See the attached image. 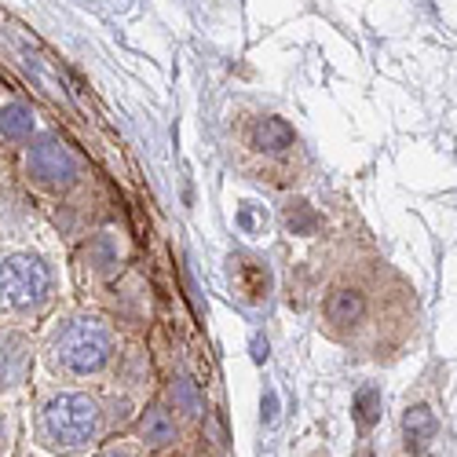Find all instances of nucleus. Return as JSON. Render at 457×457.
Here are the masks:
<instances>
[{"label": "nucleus", "mask_w": 457, "mask_h": 457, "mask_svg": "<svg viewBox=\"0 0 457 457\" xmlns=\"http://www.w3.org/2000/svg\"><path fill=\"white\" fill-rule=\"evenodd\" d=\"M55 289V275L45 256L37 253H12L0 260V315L8 319H33L48 308Z\"/></svg>", "instance_id": "7ed1b4c3"}, {"label": "nucleus", "mask_w": 457, "mask_h": 457, "mask_svg": "<svg viewBox=\"0 0 457 457\" xmlns=\"http://www.w3.org/2000/svg\"><path fill=\"white\" fill-rule=\"evenodd\" d=\"M355 406H359V421H362V428H370L377 417H380V399H377V392L373 388H366V392H359V399H355Z\"/></svg>", "instance_id": "f8f14e48"}, {"label": "nucleus", "mask_w": 457, "mask_h": 457, "mask_svg": "<svg viewBox=\"0 0 457 457\" xmlns=\"http://www.w3.org/2000/svg\"><path fill=\"white\" fill-rule=\"evenodd\" d=\"M439 432V421L428 406H410L406 417H403V436H406V446L410 453H421Z\"/></svg>", "instance_id": "9d476101"}, {"label": "nucleus", "mask_w": 457, "mask_h": 457, "mask_svg": "<svg viewBox=\"0 0 457 457\" xmlns=\"http://www.w3.org/2000/svg\"><path fill=\"white\" fill-rule=\"evenodd\" d=\"M26 176L45 190H66L78 183V158L55 136H41L26 146Z\"/></svg>", "instance_id": "20e7f679"}, {"label": "nucleus", "mask_w": 457, "mask_h": 457, "mask_svg": "<svg viewBox=\"0 0 457 457\" xmlns=\"http://www.w3.org/2000/svg\"><path fill=\"white\" fill-rule=\"evenodd\" d=\"M113 355H118V340L113 329L96 319V315H73L62 326H55V333L45 345V362L52 373L70 377V380H85V377H99L103 370H110Z\"/></svg>", "instance_id": "f03ea898"}, {"label": "nucleus", "mask_w": 457, "mask_h": 457, "mask_svg": "<svg viewBox=\"0 0 457 457\" xmlns=\"http://www.w3.org/2000/svg\"><path fill=\"white\" fill-rule=\"evenodd\" d=\"M26 340L19 333H0V388H19L26 377Z\"/></svg>", "instance_id": "1a4fd4ad"}, {"label": "nucleus", "mask_w": 457, "mask_h": 457, "mask_svg": "<svg viewBox=\"0 0 457 457\" xmlns=\"http://www.w3.org/2000/svg\"><path fill=\"white\" fill-rule=\"evenodd\" d=\"M29 132H33V113L26 103L0 106V136L12 143H22V139H29Z\"/></svg>", "instance_id": "9b49d317"}, {"label": "nucleus", "mask_w": 457, "mask_h": 457, "mask_svg": "<svg viewBox=\"0 0 457 457\" xmlns=\"http://www.w3.org/2000/svg\"><path fill=\"white\" fill-rule=\"evenodd\" d=\"M242 143H245L249 154H256L268 165H275V162H286L296 150V132L282 118H275V113H260V118L245 121Z\"/></svg>", "instance_id": "423d86ee"}, {"label": "nucleus", "mask_w": 457, "mask_h": 457, "mask_svg": "<svg viewBox=\"0 0 457 457\" xmlns=\"http://www.w3.org/2000/svg\"><path fill=\"white\" fill-rule=\"evenodd\" d=\"M366 315H370V289L359 282H340L322 300L326 329L340 340H352L366 326Z\"/></svg>", "instance_id": "39448f33"}, {"label": "nucleus", "mask_w": 457, "mask_h": 457, "mask_svg": "<svg viewBox=\"0 0 457 457\" xmlns=\"http://www.w3.org/2000/svg\"><path fill=\"white\" fill-rule=\"evenodd\" d=\"M12 453V417L0 410V457Z\"/></svg>", "instance_id": "ddd939ff"}, {"label": "nucleus", "mask_w": 457, "mask_h": 457, "mask_svg": "<svg viewBox=\"0 0 457 457\" xmlns=\"http://www.w3.org/2000/svg\"><path fill=\"white\" fill-rule=\"evenodd\" d=\"M106 432V413L88 392H52L37 406V443L52 453H85Z\"/></svg>", "instance_id": "f257e3e1"}, {"label": "nucleus", "mask_w": 457, "mask_h": 457, "mask_svg": "<svg viewBox=\"0 0 457 457\" xmlns=\"http://www.w3.org/2000/svg\"><path fill=\"white\" fill-rule=\"evenodd\" d=\"M99 457H139V450H132V446H110Z\"/></svg>", "instance_id": "4468645a"}, {"label": "nucleus", "mask_w": 457, "mask_h": 457, "mask_svg": "<svg viewBox=\"0 0 457 457\" xmlns=\"http://www.w3.org/2000/svg\"><path fill=\"white\" fill-rule=\"evenodd\" d=\"M231 278H235V289L245 303H260L268 300V289H271V275L263 268L260 260L253 256H235L231 260Z\"/></svg>", "instance_id": "0eeeda50"}, {"label": "nucleus", "mask_w": 457, "mask_h": 457, "mask_svg": "<svg viewBox=\"0 0 457 457\" xmlns=\"http://www.w3.org/2000/svg\"><path fill=\"white\" fill-rule=\"evenodd\" d=\"M139 439L146 450H165L179 439V421L169 406H150L139 421Z\"/></svg>", "instance_id": "6e6552de"}]
</instances>
